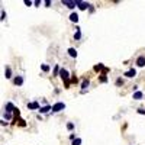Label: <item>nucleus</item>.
<instances>
[{"label":"nucleus","instance_id":"1","mask_svg":"<svg viewBox=\"0 0 145 145\" xmlns=\"http://www.w3.org/2000/svg\"><path fill=\"white\" fill-rule=\"evenodd\" d=\"M65 109V104L63 103V102H58V103H55L52 106V112L54 113H57V112H61V110H64Z\"/></svg>","mask_w":145,"mask_h":145},{"label":"nucleus","instance_id":"2","mask_svg":"<svg viewBox=\"0 0 145 145\" xmlns=\"http://www.w3.org/2000/svg\"><path fill=\"white\" fill-rule=\"evenodd\" d=\"M60 76H61V79L65 81V84L68 86V79H70V74H68V71H67L65 68H61L60 70Z\"/></svg>","mask_w":145,"mask_h":145},{"label":"nucleus","instance_id":"3","mask_svg":"<svg viewBox=\"0 0 145 145\" xmlns=\"http://www.w3.org/2000/svg\"><path fill=\"white\" fill-rule=\"evenodd\" d=\"M63 4L67 7H70V9H74V7L77 6V2H71V0H63Z\"/></svg>","mask_w":145,"mask_h":145},{"label":"nucleus","instance_id":"4","mask_svg":"<svg viewBox=\"0 0 145 145\" xmlns=\"http://www.w3.org/2000/svg\"><path fill=\"white\" fill-rule=\"evenodd\" d=\"M76 2H77V6H79L80 10H86L87 7H90V4L86 3V2H80V0H76Z\"/></svg>","mask_w":145,"mask_h":145},{"label":"nucleus","instance_id":"5","mask_svg":"<svg viewBox=\"0 0 145 145\" xmlns=\"http://www.w3.org/2000/svg\"><path fill=\"white\" fill-rule=\"evenodd\" d=\"M136 65L138 67H145V57L144 55H141V57L136 58Z\"/></svg>","mask_w":145,"mask_h":145},{"label":"nucleus","instance_id":"6","mask_svg":"<svg viewBox=\"0 0 145 145\" xmlns=\"http://www.w3.org/2000/svg\"><path fill=\"white\" fill-rule=\"evenodd\" d=\"M125 76L128 77V79H132V77L136 76V70H133V68L132 70H128V71L125 72Z\"/></svg>","mask_w":145,"mask_h":145},{"label":"nucleus","instance_id":"7","mask_svg":"<svg viewBox=\"0 0 145 145\" xmlns=\"http://www.w3.org/2000/svg\"><path fill=\"white\" fill-rule=\"evenodd\" d=\"M15 106H13V103H6V113H12V112H15Z\"/></svg>","mask_w":145,"mask_h":145},{"label":"nucleus","instance_id":"8","mask_svg":"<svg viewBox=\"0 0 145 145\" xmlns=\"http://www.w3.org/2000/svg\"><path fill=\"white\" fill-rule=\"evenodd\" d=\"M28 109H41V106H39L38 102H32V103H28Z\"/></svg>","mask_w":145,"mask_h":145},{"label":"nucleus","instance_id":"9","mask_svg":"<svg viewBox=\"0 0 145 145\" xmlns=\"http://www.w3.org/2000/svg\"><path fill=\"white\" fill-rule=\"evenodd\" d=\"M13 83H15L16 86H22V84H23V77H20V76L15 77V80H13Z\"/></svg>","mask_w":145,"mask_h":145},{"label":"nucleus","instance_id":"10","mask_svg":"<svg viewBox=\"0 0 145 145\" xmlns=\"http://www.w3.org/2000/svg\"><path fill=\"white\" fill-rule=\"evenodd\" d=\"M49 110H52V106L47 104V106H44V107H41V109H39V113H47V112H49Z\"/></svg>","mask_w":145,"mask_h":145},{"label":"nucleus","instance_id":"11","mask_svg":"<svg viewBox=\"0 0 145 145\" xmlns=\"http://www.w3.org/2000/svg\"><path fill=\"white\" fill-rule=\"evenodd\" d=\"M142 97H144V93L142 92H135L133 93V99H135V100H141Z\"/></svg>","mask_w":145,"mask_h":145},{"label":"nucleus","instance_id":"12","mask_svg":"<svg viewBox=\"0 0 145 145\" xmlns=\"http://www.w3.org/2000/svg\"><path fill=\"white\" fill-rule=\"evenodd\" d=\"M68 55L71 58H76L77 57V51L74 49V48H68Z\"/></svg>","mask_w":145,"mask_h":145},{"label":"nucleus","instance_id":"13","mask_svg":"<svg viewBox=\"0 0 145 145\" xmlns=\"http://www.w3.org/2000/svg\"><path fill=\"white\" fill-rule=\"evenodd\" d=\"M70 20H71V22H79V15H77V13H71V15H70Z\"/></svg>","mask_w":145,"mask_h":145},{"label":"nucleus","instance_id":"14","mask_svg":"<svg viewBox=\"0 0 145 145\" xmlns=\"http://www.w3.org/2000/svg\"><path fill=\"white\" fill-rule=\"evenodd\" d=\"M4 77H6V79H10V77H12V70H10V67H6V70H4Z\"/></svg>","mask_w":145,"mask_h":145},{"label":"nucleus","instance_id":"15","mask_svg":"<svg viewBox=\"0 0 145 145\" xmlns=\"http://www.w3.org/2000/svg\"><path fill=\"white\" fill-rule=\"evenodd\" d=\"M88 84H90V81H88V80H84V81L81 83V88H83V92H86V88L88 87Z\"/></svg>","mask_w":145,"mask_h":145},{"label":"nucleus","instance_id":"16","mask_svg":"<svg viewBox=\"0 0 145 145\" xmlns=\"http://www.w3.org/2000/svg\"><path fill=\"white\" fill-rule=\"evenodd\" d=\"M102 70H103V71L106 70V68L103 67V64H97V65L94 67V71H102Z\"/></svg>","mask_w":145,"mask_h":145},{"label":"nucleus","instance_id":"17","mask_svg":"<svg viewBox=\"0 0 145 145\" xmlns=\"http://www.w3.org/2000/svg\"><path fill=\"white\" fill-rule=\"evenodd\" d=\"M41 68H42V71H45V72H48V71H49V65H47V64H42V65H41Z\"/></svg>","mask_w":145,"mask_h":145},{"label":"nucleus","instance_id":"18","mask_svg":"<svg viewBox=\"0 0 145 145\" xmlns=\"http://www.w3.org/2000/svg\"><path fill=\"white\" fill-rule=\"evenodd\" d=\"M80 38H81V32L77 31L76 34H74V39H80Z\"/></svg>","mask_w":145,"mask_h":145},{"label":"nucleus","instance_id":"19","mask_svg":"<svg viewBox=\"0 0 145 145\" xmlns=\"http://www.w3.org/2000/svg\"><path fill=\"white\" fill-rule=\"evenodd\" d=\"M80 144H81V139L80 138H76L74 141H72V145H80Z\"/></svg>","mask_w":145,"mask_h":145},{"label":"nucleus","instance_id":"20","mask_svg":"<svg viewBox=\"0 0 145 145\" xmlns=\"http://www.w3.org/2000/svg\"><path fill=\"white\" fill-rule=\"evenodd\" d=\"M100 81H102V83H106V81H107V77H106V74H104V72L102 74V77H100Z\"/></svg>","mask_w":145,"mask_h":145},{"label":"nucleus","instance_id":"21","mask_svg":"<svg viewBox=\"0 0 145 145\" xmlns=\"http://www.w3.org/2000/svg\"><path fill=\"white\" fill-rule=\"evenodd\" d=\"M67 129H68V131H72V129H74V123H71V122L67 123Z\"/></svg>","mask_w":145,"mask_h":145},{"label":"nucleus","instance_id":"22","mask_svg":"<svg viewBox=\"0 0 145 145\" xmlns=\"http://www.w3.org/2000/svg\"><path fill=\"white\" fill-rule=\"evenodd\" d=\"M4 118H6L7 120H9V119H12V113H4Z\"/></svg>","mask_w":145,"mask_h":145},{"label":"nucleus","instance_id":"23","mask_svg":"<svg viewBox=\"0 0 145 145\" xmlns=\"http://www.w3.org/2000/svg\"><path fill=\"white\" fill-rule=\"evenodd\" d=\"M116 84H118V86L123 84V80H122V79H118V80H116Z\"/></svg>","mask_w":145,"mask_h":145},{"label":"nucleus","instance_id":"24","mask_svg":"<svg viewBox=\"0 0 145 145\" xmlns=\"http://www.w3.org/2000/svg\"><path fill=\"white\" fill-rule=\"evenodd\" d=\"M25 4H26V6H32V2H31V0H25Z\"/></svg>","mask_w":145,"mask_h":145},{"label":"nucleus","instance_id":"25","mask_svg":"<svg viewBox=\"0 0 145 145\" xmlns=\"http://www.w3.org/2000/svg\"><path fill=\"white\" fill-rule=\"evenodd\" d=\"M4 19H6V13H4V10H3V12H2V20H4Z\"/></svg>","mask_w":145,"mask_h":145},{"label":"nucleus","instance_id":"26","mask_svg":"<svg viewBox=\"0 0 145 145\" xmlns=\"http://www.w3.org/2000/svg\"><path fill=\"white\" fill-rule=\"evenodd\" d=\"M138 113H141V115H145V110H144V109H138Z\"/></svg>","mask_w":145,"mask_h":145},{"label":"nucleus","instance_id":"27","mask_svg":"<svg viewBox=\"0 0 145 145\" xmlns=\"http://www.w3.org/2000/svg\"><path fill=\"white\" fill-rule=\"evenodd\" d=\"M45 6H47V7L51 6V2H49V0H47V2H45Z\"/></svg>","mask_w":145,"mask_h":145}]
</instances>
